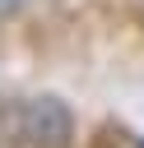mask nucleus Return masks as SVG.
<instances>
[{"mask_svg":"<svg viewBox=\"0 0 144 148\" xmlns=\"http://www.w3.org/2000/svg\"><path fill=\"white\" fill-rule=\"evenodd\" d=\"M14 116H19V143L23 148H70V139H74V120H70L65 102H56V97L14 102Z\"/></svg>","mask_w":144,"mask_h":148,"instance_id":"1","label":"nucleus"},{"mask_svg":"<svg viewBox=\"0 0 144 148\" xmlns=\"http://www.w3.org/2000/svg\"><path fill=\"white\" fill-rule=\"evenodd\" d=\"M0 148H23V143H19V116H14V102H0Z\"/></svg>","mask_w":144,"mask_h":148,"instance_id":"2","label":"nucleus"},{"mask_svg":"<svg viewBox=\"0 0 144 148\" xmlns=\"http://www.w3.org/2000/svg\"><path fill=\"white\" fill-rule=\"evenodd\" d=\"M28 9V0H0V23H9V18H19Z\"/></svg>","mask_w":144,"mask_h":148,"instance_id":"3","label":"nucleus"}]
</instances>
